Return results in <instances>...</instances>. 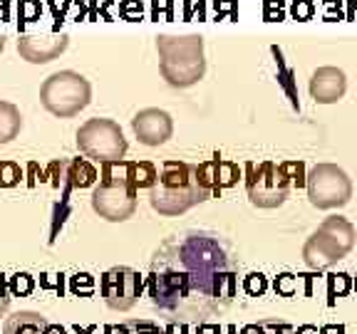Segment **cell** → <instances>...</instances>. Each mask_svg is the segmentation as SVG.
<instances>
[{"instance_id":"1","label":"cell","mask_w":357,"mask_h":334,"mask_svg":"<svg viewBox=\"0 0 357 334\" xmlns=\"http://www.w3.org/2000/svg\"><path fill=\"white\" fill-rule=\"evenodd\" d=\"M236 262L213 233H181L151 257L146 289L159 315L169 322H201L236 297Z\"/></svg>"},{"instance_id":"22","label":"cell","mask_w":357,"mask_h":334,"mask_svg":"<svg viewBox=\"0 0 357 334\" xmlns=\"http://www.w3.org/2000/svg\"><path fill=\"white\" fill-rule=\"evenodd\" d=\"M119 13H122L124 20H139L142 6L137 3V0H127V3H122V6H119Z\"/></svg>"},{"instance_id":"3","label":"cell","mask_w":357,"mask_h":334,"mask_svg":"<svg viewBox=\"0 0 357 334\" xmlns=\"http://www.w3.org/2000/svg\"><path fill=\"white\" fill-rule=\"evenodd\" d=\"M159 72L169 87L189 89L206 74V55L201 35H159Z\"/></svg>"},{"instance_id":"5","label":"cell","mask_w":357,"mask_h":334,"mask_svg":"<svg viewBox=\"0 0 357 334\" xmlns=\"http://www.w3.org/2000/svg\"><path fill=\"white\" fill-rule=\"evenodd\" d=\"M77 149L87 159H92V161L114 164V161H122L129 144L124 139L122 127L114 119L95 117V119H87L77 129Z\"/></svg>"},{"instance_id":"26","label":"cell","mask_w":357,"mask_h":334,"mask_svg":"<svg viewBox=\"0 0 357 334\" xmlns=\"http://www.w3.org/2000/svg\"><path fill=\"white\" fill-rule=\"evenodd\" d=\"M6 50V35H0V52Z\"/></svg>"},{"instance_id":"25","label":"cell","mask_w":357,"mask_h":334,"mask_svg":"<svg viewBox=\"0 0 357 334\" xmlns=\"http://www.w3.org/2000/svg\"><path fill=\"white\" fill-rule=\"evenodd\" d=\"M8 15H10V10H8V3H6V0H0V20H8Z\"/></svg>"},{"instance_id":"17","label":"cell","mask_w":357,"mask_h":334,"mask_svg":"<svg viewBox=\"0 0 357 334\" xmlns=\"http://www.w3.org/2000/svg\"><path fill=\"white\" fill-rule=\"evenodd\" d=\"M22 129V114L10 102H0V144H10Z\"/></svg>"},{"instance_id":"13","label":"cell","mask_w":357,"mask_h":334,"mask_svg":"<svg viewBox=\"0 0 357 334\" xmlns=\"http://www.w3.org/2000/svg\"><path fill=\"white\" fill-rule=\"evenodd\" d=\"M307 89H310V97L318 104H335L347 92V74L342 72L340 67H333V65L318 67L312 72Z\"/></svg>"},{"instance_id":"4","label":"cell","mask_w":357,"mask_h":334,"mask_svg":"<svg viewBox=\"0 0 357 334\" xmlns=\"http://www.w3.org/2000/svg\"><path fill=\"white\" fill-rule=\"evenodd\" d=\"M92 100V87L79 72L62 70L45 79L40 87V102L52 117L73 119L89 104Z\"/></svg>"},{"instance_id":"6","label":"cell","mask_w":357,"mask_h":334,"mask_svg":"<svg viewBox=\"0 0 357 334\" xmlns=\"http://www.w3.org/2000/svg\"><path fill=\"white\" fill-rule=\"evenodd\" d=\"M290 189H293V178L285 164L261 161L245 166V191L256 208L271 211V208L283 206L290 196Z\"/></svg>"},{"instance_id":"23","label":"cell","mask_w":357,"mask_h":334,"mask_svg":"<svg viewBox=\"0 0 357 334\" xmlns=\"http://www.w3.org/2000/svg\"><path fill=\"white\" fill-rule=\"evenodd\" d=\"M8 307H10V289H8L6 278L0 275V317H6Z\"/></svg>"},{"instance_id":"10","label":"cell","mask_w":357,"mask_h":334,"mask_svg":"<svg viewBox=\"0 0 357 334\" xmlns=\"http://www.w3.org/2000/svg\"><path fill=\"white\" fill-rule=\"evenodd\" d=\"M132 129H134V136L139 139V144L162 146L174 136V119L169 111L149 106V109H142L134 114Z\"/></svg>"},{"instance_id":"15","label":"cell","mask_w":357,"mask_h":334,"mask_svg":"<svg viewBox=\"0 0 357 334\" xmlns=\"http://www.w3.org/2000/svg\"><path fill=\"white\" fill-rule=\"evenodd\" d=\"M3 334H65V329L60 324H52L40 312L20 310L6 319Z\"/></svg>"},{"instance_id":"11","label":"cell","mask_w":357,"mask_h":334,"mask_svg":"<svg viewBox=\"0 0 357 334\" xmlns=\"http://www.w3.org/2000/svg\"><path fill=\"white\" fill-rule=\"evenodd\" d=\"M347 255H350V253H347L328 230L320 228V225H318V230L305 240V245H303V260H305V265L310 267V270H328V267H333L335 262Z\"/></svg>"},{"instance_id":"9","label":"cell","mask_w":357,"mask_h":334,"mask_svg":"<svg viewBox=\"0 0 357 334\" xmlns=\"http://www.w3.org/2000/svg\"><path fill=\"white\" fill-rule=\"evenodd\" d=\"M142 287L144 280L137 270L132 267H109L100 280V295L105 305L114 312H127L132 310L142 297Z\"/></svg>"},{"instance_id":"20","label":"cell","mask_w":357,"mask_h":334,"mask_svg":"<svg viewBox=\"0 0 357 334\" xmlns=\"http://www.w3.org/2000/svg\"><path fill=\"white\" fill-rule=\"evenodd\" d=\"M22 171L15 161H0V189H13L20 184Z\"/></svg>"},{"instance_id":"21","label":"cell","mask_w":357,"mask_h":334,"mask_svg":"<svg viewBox=\"0 0 357 334\" xmlns=\"http://www.w3.org/2000/svg\"><path fill=\"white\" fill-rule=\"evenodd\" d=\"M40 0H20V6H17V17H20V25L25 22H35L40 17Z\"/></svg>"},{"instance_id":"24","label":"cell","mask_w":357,"mask_h":334,"mask_svg":"<svg viewBox=\"0 0 357 334\" xmlns=\"http://www.w3.org/2000/svg\"><path fill=\"white\" fill-rule=\"evenodd\" d=\"M310 13H312V6L307 3V0H298L296 6H293V15H296L298 20H301V17H307Z\"/></svg>"},{"instance_id":"19","label":"cell","mask_w":357,"mask_h":334,"mask_svg":"<svg viewBox=\"0 0 357 334\" xmlns=\"http://www.w3.org/2000/svg\"><path fill=\"white\" fill-rule=\"evenodd\" d=\"M243 334H296V329L290 327L285 322H258V324H251V327H245Z\"/></svg>"},{"instance_id":"18","label":"cell","mask_w":357,"mask_h":334,"mask_svg":"<svg viewBox=\"0 0 357 334\" xmlns=\"http://www.w3.org/2000/svg\"><path fill=\"white\" fill-rule=\"evenodd\" d=\"M114 334H169L164 327H159L151 319H127L119 327L112 329Z\"/></svg>"},{"instance_id":"12","label":"cell","mask_w":357,"mask_h":334,"mask_svg":"<svg viewBox=\"0 0 357 334\" xmlns=\"http://www.w3.org/2000/svg\"><path fill=\"white\" fill-rule=\"evenodd\" d=\"M67 45H70L67 35H22L17 40V52L30 65H47L67 50Z\"/></svg>"},{"instance_id":"2","label":"cell","mask_w":357,"mask_h":334,"mask_svg":"<svg viewBox=\"0 0 357 334\" xmlns=\"http://www.w3.org/2000/svg\"><path fill=\"white\" fill-rule=\"evenodd\" d=\"M211 196V189L204 186V181L199 178L196 164L167 161L149 189V206L159 216L174 218L184 216L186 211L208 200Z\"/></svg>"},{"instance_id":"16","label":"cell","mask_w":357,"mask_h":334,"mask_svg":"<svg viewBox=\"0 0 357 334\" xmlns=\"http://www.w3.org/2000/svg\"><path fill=\"white\" fill-rule=\"evenodd\" d=\"M65 168L67 184L73 189H89L97 181V168L84 159H73V161H60Z\"/></svg>"},{"instance_id":"7","label":"cell","mask_w":357,"mask_h":334,"mask_svg":"<svg viewBox=\"0 0 357 334\" xmlns=\"http://www.w3.org/2000/svg\"><path fill=\"white\" fill-rule=\"evenodd\" d=\"M307 200L320 211H333L350 203L352 178L337 164H318L305 173Z\"/></svg>"},{"instance_id":"14","label":"cell","mask_w":357,"mask_h":334,"mask_svg":"<svg viewBox=\"0 0 357 334\" xmlns=\"http://www.w3.org/2000/svg\"><path fill=\"white\" fill-rule=\"evenodd\" d=\"M199 178L204 181V186L211 189V193H221L223 189H231V186L238 184L241 168L234 161H226L221 156H213L208 161L199 164Z\"/></svg>"},{"instance_id":"8","label":"cell","mask_w":357,"mask_h":334,"mask_svg":"<svg viewBox=\"0 0 357 334\" xmlns=\"http://www.w3.org/2000/svg\"><path fill=\"white\" fill-rule=\"evenodd\" d=\"M137 193L139 189H134L127 178L114 176L105 166L102 184L92 191V211L109 223H124L137 211Z\"/></svg>"}]
</instances>
